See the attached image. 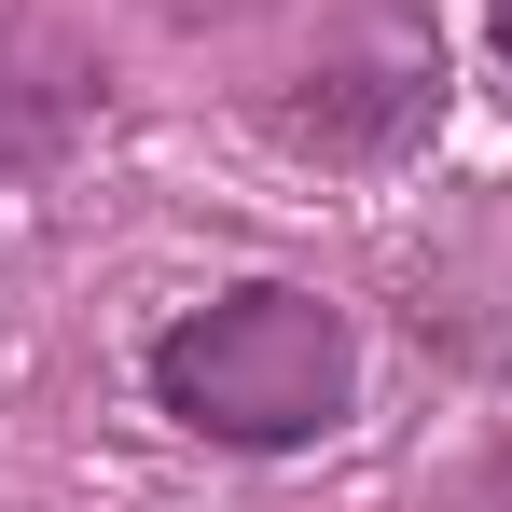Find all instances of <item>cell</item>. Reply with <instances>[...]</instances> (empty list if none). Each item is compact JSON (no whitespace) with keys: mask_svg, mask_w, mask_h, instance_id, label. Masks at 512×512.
<instances>
[{"mask_svg":"<svg viewBox=\"0 0 512 512\" xmlns=\"http://www.w3.org/2000/svg\"><path fill=\"white\" fill-rule=\"evenodd\" d=\"M139 388L208 457H319L360 416V319L319 277H222L139 346Z\"/></svg>","mask_w":512,"mask_h":512,"instance_id":"cell-1","label":"cell"},{"mask_svg":"<svg viewBox=\"0 0 512 512\" xmlns=\"http://www.w3.org/2000/svg\"><path fill=\"white\" fill-rule=\"evenodd\" d=\"M443 97H457V70H443L429 0H333L319 42L263 84V139L305 167H402L443 139Z\"/></svg>","mask_w":512,"mask_h":512,"instance_id":"cell-2","label":"cell"},{"mask_svg":"<svg viewBox=\"0 0 512 512\" xmlns=\"http://www.w3.org/2000/svg\"><path fill=\"white\" fill-rule=\"evenodd\" d=\"M97 125H111V70L56 14H0V194L42 167H70Z\"/></svg>","mask_w":512,"mask_h":512,"instance_id":"cell-3","label":"cell"},{"mask_svg":"<svg viewBox=\"0 0 512 512\" xmlns=\"http://www.w3.org/2000/svg\"><path fill=\"white\" fill-rule=\"evenodd\" d=\"M443 512H512V443H499V457H471V471H457V499H443Z\"/></svg>","mask_w":512,"mask_h":512,"instance_id":"cell-4","label":"cell"},{"mask_svg":"<svg viewBox=\"0 0 512 512\" xmlns=\"http://www.w3.org/2000/svg\"><path fill=\"white\" fill-rule=\"evenodd\" d=\"M139 14H167V28H236V14H263V0H139Z\"/></svg>","mask_w":512,"mask_h":512,"instance_id":"cell-5","label":"cell"},{"mask_svg":"<svg viewBox=\"0 0 512 512\" xmlns=\"http://www.w3.org/2000/svg\"><path fill=\"white\" fill-rule=\"evenodd\" d=\"M485 42H499V84H512V0H485Z\"/></svg>","mask_w":512,"mask_h":512,"instance_id":"cell-6","label":"cell"}]
</instances>
